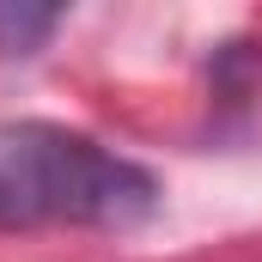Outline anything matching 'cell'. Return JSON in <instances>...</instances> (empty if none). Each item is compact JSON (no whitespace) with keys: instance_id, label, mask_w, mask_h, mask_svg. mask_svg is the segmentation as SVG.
<instances>
[{"instance_id":"6da1fadb","label":"cell","mask_w":262,"mask_h":262,"mask_svg":"<svg viewBox=\"0 0 262 262\" xmlns=\"http://www.w3.org/2000/svg\"><path fill=\"white\" fill-rule=\"evenodd\" d=\"M159 213V177L67 122H0V232H128Z\"/></svg>"},{"instance_id":"7a4b0ae2","label":"cell","mask_w":262,"mask_h":262,"mask_svg":"<svg viewBox=\"0 0 262 262\" xmlns=\"http://www.w3.org/2000/svg\"><path fill=\"white\" fill-rule=\"evenodd\" d=\"M61 12L37 6V0H0V55H37L55 37Z\"/></svg>"}]
</instances>
